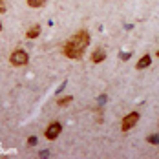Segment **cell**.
Instances as JSON below:
<instances>
[{
  "instance_id": "1",
  "label": "cell",
  "mask_w": 159,
  "mask_h": 159,
  "mask_svg": "<svg viewBox=\"0 0 159 159\" xmlns=\"http://www.w3.org/2000/svg\"><path fill=\"white\" fill-rule=\"evenodd\" d=\"M90 42H92L90 33L86 31V30H79L73 37H70V39L64 42L62 51H64V55H66L68 59L79 61V59H82V55H84L86 48L90 46Z\"/></svg>"
},
{
  "instance_id": "2",
  "label": "cell",
  "mask_w": 159,
  "mask_h": 159,
  "mask_svg": "<svg viewBox=\"0 0 159 159\" xmlns=\"http://www.w3.org/2000/svg\"><path fill=\"white\" fill-rule=\"evenodd\" d=\"M9 62H11V66H15V68L26 66V64L30 62V55H28L26 49L18 48V49H15V51L9 55Z\"/></svg>"
},
{
  "instance_id": "3",
  "label": "cell",
  "mask_w": 159,
  "mask_h": 159,
  "mask_svg": "<svg viewBox=\"0 0 159 159\" xmlns=\"http://www.w3.org/2000/svg\"><path fill=\"white\" fill-rule=\"evenodd\" d=\"M139 117H141L139 111H130V113H126L123 117V121H121V130L123 132H130L132 128L139 123Z\"/></svg>"
},
{
  "instance_id": "4",
  "label": "cell",
  "mask_w": 159,
  "mask_h": 159,
  "mask_svg": "<svg viewBox=\"0 0 159 159\" xmlns=\"http://www.w3.org/2000/svg\"><path fill=\"white\" fill-rule=\"evenodd\" d=\"M61 132H62V125H61L59 121H51L48 125V128L44 130V137H46L48 141H55V139L61 135Z\"/></svg>"
},
{
  "instance_id": "5",
  "label": "cell",
  "mask_w": 159,
  "mask_h": 159,
  "mask_svg": "<svg viewBox=\"0 0 159 159\" xmlns=\"http://www.w3.org/2000/svg\"><path fill=\"white\" fill-rule=\"evenodd\" d=\"M106 59V49H102V48H95L93 51H92V55H90V61L93 64H99V62H102Z\"/></svg>"
},
{
  "instance_id": "6",
  "label": "cell",
  "mask_w": 159,
  "mask_h": 159,
  "mask_svg": "<svg viewBox=\"0 0 159 159\" xmlns=\"http://www.w3.org/2000/svg\"><path fill=\"white\" fill-rule=\"evenodd\" d=\"M150 64H152V57H150V55L146 53V55H143V57H141V59L137 61L135 68H137V70H146V68H148Z\"/></svg>"
},
{
  "instance_id": "7",
  "label": "cell",
  "mask_w": 159,
  "mask_h": 159,
  "mask_svg": "<svg viewBox=\"0 0 159 159\" xmlns=\"http://www.w3.org/2000/svg\"><path fill=\"white\" fill-rule=\"evenodd\" d=\"M39 35H40V26H39V24L31 26V28L26 31V37H28V39H37Z\"/></svg>"
},
{
  "instance_id": "8",
  "label": "cell",
  "mask_w": 159,
  "mask_h": 159,
  "mask_svg": "<svg viewBox=\"0 0 159 159\" xmlns=\"http://www.w3.org/2000/svg\"><path fill=\"white\" fill-rule=\"evenodd\" d=\"M26 4L30 7H33V9H39V7H42L46 4V0H26Z\"/></svg>"
},
{
  "instance_id": "9",
  "label": "cell",
  "mask_w": 159,
  "mask_h": 159,
  "mask_svg": "<svg viewBox=\"0 0 159 159\" xmlns=\"http://www.w3.org/2000/svg\"><path fill=\"white\" fill-rule=\"evenodd\" d=\"M71 101H73V95H66V97H61V99L57 101V104H59L61 108H64V106H68Z\"/></svg>"
},
{
  "instance_id": "10",
  "label": "cell",
  "mask_w": 159,
  "mask_h": 159,
  "mask_svg": "<svg viewBox=\"0 0 159 159\" xmlns=\"http://www.w3.org/2000/svg\"><path fill=\"white\" fill-rule=\"evenodd\" d=\"M146 143L159 144V134H152V135H148V137H146Z\"/></svg>"
},
{
  "instance_id": "11",
  "label": "cell",
  "mask_w": 159,
  "mask_h": 159,
  "mask_svg": "<svg viewBox=\"0 0 159 159\" xmlns=\"http://www.w3.org/2000/svg\"><path fill=\"white\" fill-rule=\"evenodd\" d=\"M37 143H39V139H37L35 135H30V137H28V144H30V146H35Z\"/></svg>"
},
{
  "instance_id": "12",
  "label": "cell",
  "mask_w": 159,
  "mask_h": 159,
  "mask_svg": "<svg viewBox=\"0 0 159 159\" xmlns=\"http://www.w3.org/2000/svg\"><path fill=\"white\" fill-rule=\"evenodd\" d=\"M119 57H121V61H128V59L132 57V51H128V53H121Z\"/></svg>"
},
{
  "instance_id": "13",
  "label": "cell",
  "mask_w": 159,
  "mask_h": 159,
  "mask_svg": "<svg viewBox=\"0 0 159 159\" xmlns=\"http://www.w3.org/2000/svg\"><path fill=\"white\" fill-rule=\"evenodd\" d=\"M39 157H49V150H40L39 152Z\"/></svg>"
},
{
  "instance_id": "14",
  "label": "cell",
  "mask_w": 159,
  "mask_h": 159,
  "mask_svg": "<svg viewBox=\"0 0 159 159\" xmlns=\"http://www.w3.org/2000/svg\"><path fill=\"white\" fill-rule=\"evenodd\" d=\"M6 13V0H0V15Z\"/></svg>"
},
{
  "instance_id": "15",
  "label": "cell",
  "mask_w": 159,
  "mask_h": 159,
  "mask_svg": "<svg viewBox=\"0 0 159 159\" xmlns=\"http://www.w3.org/2000/svg\"><path fill=\"white\" fill-rule=\"evenodd\" d=\"M64 86H66V80H64L62 84H61V86H59V88H57V95H59V93H61V92H62V88Z\"/></svg>"
},
{
  "instance_id": "16",
  "label": "cell",
  "mask_w": 159,
  "mask_h": 159,
  "mask_svg": "<svg viewBox=\"0 0 159 159\" xmlns=\"http://www.w3.org/2000/svg\"><path fill=\"white\" fill-rule=\"evenodd\" d=\"M106 99H108L106 95H101V97H99V102H101V104H104V102H106Z\"/></svg>"
},
{
  "instance_id": "17",
  "label": "cell",
  "mask_w": 159,
  "mask_h": 159,
  "mask_svg": "<svg viewBox=\"0 0 159 159\" xmlns=\"http://www.w3.org/2000/svg\"><path fill=\"white\" fill-rule=\"evenodd\" d=\"M156 55H157V57H159V49H157V51H156Z\"/></svg>"
},
{
  "instance_id": "18",
  "label": "cell",
  "mask_w": 159,
  "mask_h": 159,
  "mask_svg": "<svg viewBox=\"0 0 159 159\" xmlns=\"http://www.w3.org/2000/svg\"><path fill=\"white\" fill-rule=\"evenodd\" d=\"M0 31H2V22H0Z\"/></svg>"
}]
</instances>
